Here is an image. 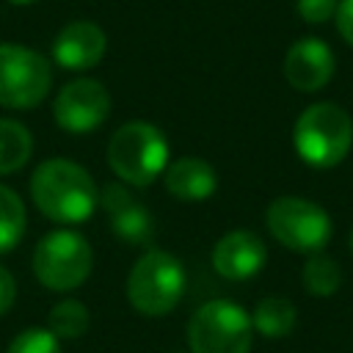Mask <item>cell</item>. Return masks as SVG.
<instances>
[{
  "label": "cell",
  "mask_w": 353,
  "mask_h": 353,
  "mask_svg": "<svg viewBox=\"0 0 353 353\" xmlns=\"http://www.w3.org/2000/svg\"><path fill=\"white\" fill-rule=\"evenodd\" d=\"M25 234V204L22 199L0 185V254L11 251Z\"/></svg>",
  "instance_id": "18"
},
{
  "label": "cell",
  "mask_w": 353,
  "mask_h": 353,
  "mask_svg": "<svg viewBox=\"0 0 353 353\" xmlns=\"http://www.w3.org/2000/svg\"><path fill=\"white\" fill-rule=\"evenodd\" d=\"M295 6H298V14H301L303 22L320 25V22H328L336 14L339 0H298Z\"/></svg>",
  "instance_id": "21"
},
{
  "label": "cell",
  "mask_w": 353,
  "mask_h": 353,
  "mask_svg": "<svg viewBox=\"0 0 353 353\" xmlns=\"http://www.w3.org/2000/svg\"><path fill=\"white\" fill-rule=\"evenodd\" d=\"M292 143L306 165L334 168L353 146V121L345 108L334 102H314L298 116Z\"/></svg>",
  "instance_id": "2"
},
{
  "label": "cell",
  "mask_w": 353,
  "mask_h": 353,
  "mask_svg": "<svg viewBox=\"0 0 353 353\" xmlns=\"http://www.w3.org/2000/svg\"><path fill=\"white\" fill-rule=\"evenodd\" d=\"M165 188L179 201H204L215 193L218 176L207 160L179 157L165 168Z\"/></svg>",
  "instance_id": "14"
},
{
  "label": "cell",
  "mask_w": 353,
  "mask_h": 353,
  "mask_svg": "<svg viewBox=\"0 0 353 353\" xmlns=\"http://www.w3.org/2000/svg\"><path fill=\"white\" fill-rule=\"evenodd\" d=\"M52 113H55V121H58L61 130L83 135V132L97 130L108 119L110 94L102 83H97L91 77H80V80L66 83L58 91Z\"/></svg>",
  "instance_id": "9"
},
{
  "label": "cell",
  "mask_w": 353,
  "mask_h": 353,
  "mask_svg": "<svg viewBox=\"0 0 353 353\" xmlns=\"http://www.w3.org/2000/svg\"><path fill=\"white\" fill-rule=\"evenodd\" d=\"M91 262H94L91 245L85 243L83 234L69 229L50 232L47 237L39 240L33 251L36 279L55 292H69L80 287L91 273Z\"/></svg>",
  "instance_id": "7"
},
{
  "label": "cell",
  "mask_w": 353,
  "mask_h": 353,
  "mask_svg": "<svg viewBox=\"0 0 353 353\" xmlns=\"http://www.w3.org/2000/svg\"><path fill=\"white\" fill-rule=\"evenodd\" d=\"M350 251H353V229H350Z\"/></svg>",
  "instance_id": "25"
},
{
  "label": "cell",
  "mask_w": 353,
  "mask_h": 353,
  "mask_svg": "<svg viewBox=\"0 0 353 353\" xmlns=\"http://www.w3.org/2000/svg\"><path fill=\"white\" fill-rule=\"evenodd\" d=\"M108 47V39L102 33L99 25L94 22H69L52 41V58L58 66L72 69V72H83L91 69L102 61Z\"/></svg>",
  "instance_id": "12"
},
{
  "label": "cell",
  "mask_w": 353,
  "mask_h": 353,
  "mask_svg": "<svg viewBox=\"0 0 353 353\" xmlns=\"http://www.w3.org/2000/svg\"><path fill=\"white\" fill-rule=\"evenodd\" d=\"M265 223L284 248L298 254H320L334 232L328 212L320 204L301 196L273 199L265 212Z\"/></svg>",
  "instance_id": "6"
},
{
  "label": "cell",
  "mask_w": 353,
  "mask_h": 353,
  "mask_svg": "<svg viewBox=\"0 0 353 353\" xmlns=\"http://www.w3.org/2000/svg\"><path fill=\"white\" fill-rule=\"evenodd\" d=\"M334 19H336V30H339V36L353 47V0H339Z\"/></svg>",
  "instance_id": "22"
},
{
  "label": "cell",
  "mask_w": 353,
  "mask_h": 353,
  "mask_svg": "<svg viewBox=\"0 0 353 353\" xmlns=\"http://www.w3.org/2000/svg\"><path fill=\"white\" fill-rule=\"evenodd\" d=\"M254 339L251 314L226 298L207 301L188 323L190 353H248Z\"/></svg>",
  "instance_id": "5"
},
{
  "label": "cell",
  "mask_w": 353,
  "mask_h": 353,
  "mask_svg": "<svg viewBox=\"0 0 353 353\" xmlns=\"http://www.w3.org/2000/svg\"><path fill=\"white\" fill-rule=\"evenodd\" d=\"M8 3H14V6H25V3H33V0H8Z\"/></svg>",
  "instance_id": "24"
},
{
  "label": "cell",
  "mask_w": 353,
  "mask_h": 353,
  "mask_svg": "<svg viewBox=\"0 0 353 353\" xmlns=\"http://www.w3.org/2000/svg\"><path fill=\"white\" fill-rule=\"evenodd\" d=\"M14 298H17V284H14V276L0 265V317L14 306Z\"/></svg>",
  "instance_id": "23"
},
{
  "label": "cell",
  "mask_w": 353,
  "mask_h": 353,
  "mask_svg": "<svg viewBox=\"0 0 353 353\" xmlns=\"http://www.w3.org/2000/svg\"><path fill=\"white\" fill-rule=\"evenodd\" d=\"M185 292V270L168 251H146L127 276V301L146 317L168 314Z\"/></svg>",
  "instance_id": "4"
},
{
  "label": "cell",
  "mask_w": 353,
  "mask_h": 353,
  "mask_svg": "<svg viewBox=\"0 0 353 353\" xmlns=\"http://www.w3.org/2000/svg\"><path fill=\"white\" fill-rule=\"evenodd\" d=\"M6 353H61V342L50 328H25L11 339Z\"/></svg>",
  "instance_id": "20"
},
{
  "label": "cell",
  "mask_w": 353,
  "mask_h": 353,
  "mask_svg": "<svg viewBox=\"0 0 353 353\" xmlns=\"http://www.w3.org/2000/svg\"><path fill=\"white\" fill-rule=\"evenodd\" d=\"M99 204L108 212L110 226L121 240H127L132 245H141V243L152 240V232H154L152 218H149L146 207L141 201H135L124 185H116V182L105 185L102 193H99Z\"/></svg>",
  "instance_id": "13"
},
{
  "label": "cell",
  "mask_w": 353,
  "mask_h": 353,
  "mask_svg": "<svg viewBox=\"0 0 353 353\" xmlns=\"http://www.w3.org/2000/svg\"><path fill=\"white\" fill-rule=\"evenodd\" d=\"M47 328L58 336V339H77V336H83L85 331H88V323H91V317H88V309L80 303V301H61V303H55L52 306V312H50V317H47Z\"/></svg>",
  "instance_id": "19"
},
{
  "label": "cell",
  "mask_w": 353,
  "mask_h": 353,
  "mask_svg": "<svg viewBox=\"0 0 353 353\" xmlns=\"http://www.w3.org/2000/svg\"><path fill=\"white\" fill-rule=\"evenodd\" d=\"M251 323H254V331H259L262 336L268 339H281L287 336L295 323H298V312L292 306L290 298H281V295H270V298H262L251 314Z\"/></svg>",
  "instance_id": "15"
},
{
  "label": "cell",
  "mask_w": 353,
  "mask_h": 353,
  "mask_svg": "<svg viewBox=\"0 0 353 353\" xmlns=\"http://www.w3.org/2000/svg\"><path fill=\"white\" fill-rule=\"evenodd\" d=\"M108 165L113 174L135 188L152 185L168 165L165 135L149 121L121 124L108 143Z\"/></svg>",
  "instance_id": "3"
},
{
  "label": "cell",
  "mask_w": 353,
  "mask_h": 353,
  "mask_svg": "<svg viewBox=\"0 0 353 353\" xmlns=\"http://www.w3.org/2000/svg\"><path fill=\"white\" fill-rule=\"evenodd\" d=\"M301 281L309 295L314 298H328L342 287V270L339 265L325 256V254H312L301 270Z\"/></svg>",
  "instance_id": "17"
},
{
  "label": "cell",
  "mask_w": 353,
  "mask_h": 353,
  "mask_svg": "<svg viewBox=\"0 0 353 353\" xmlns=\"http://www.w3.org/2000/svg\"><path fill=\"white\" fill-rule=\"evenodd\" d=\"M265 259H268V248L262 237L248 229H234L223 234L212 248V268L229 281H243L256 276Z\"/></svg>",
  "instance_id": "11"
},
{
  "label": "cell",
  "mask_w": 353,
  "mask_h": 353,
  "mask_svg": "<svg viewBox=\"0 0 353 353\" xmlns=\"http://www.w3.org/2000/svg\"><path fill=\"white\" fill-rule=\"evenodd\" d=\"M52 83V69L44 55L19 44H0V105L36 108Z\"/></svg>",
  "instance_id": "8"
},
{
  "label": "cell",
  "mask_w": 353,
  "mask_h": 353,
  "mask_svg": "<svg viewBox=\"0 0 353 353\" xmlns=\"http://www.w3.org/2000/svg\"><path fill=\"white\" fill-rule=\"evenodd\" d=\"M334 52L320 39H301L284 55V77L295 91L312 94L334 77Z\"/></svg>",
  "instance_id": "10"
},
{
  "label": "cell",
  "mask_w": 353,
  "mask_h": 353,
  "mask_svg": "<svg viewBox=\"0 0 353 353\" xmlns=\"http://www.w3.org/2000/svg\"><path fill=\"white\" fill-rule=\"evenodd\" d=\"M33 152V138L28 127L14 119H0V174L19 171Z\"/></svg>",
  "instance_id": "16"
},
{
  "label": "cell",
  "mask_w": 353,
  "mask_h": 353,
  "mask_svg": "<svg viewBox=\"0 0 353 353\" xmlns=\"http://www.w3.org/2000/svg\"><path fill=\"white\" fill-rule=\"evenodd\" d=\"M30 196L39 212H44L55 223H83L99 204L91 174L63 157L44 160L33 171Z\"/></svg>",
  "instance_id": "1"
}]
</instances>
